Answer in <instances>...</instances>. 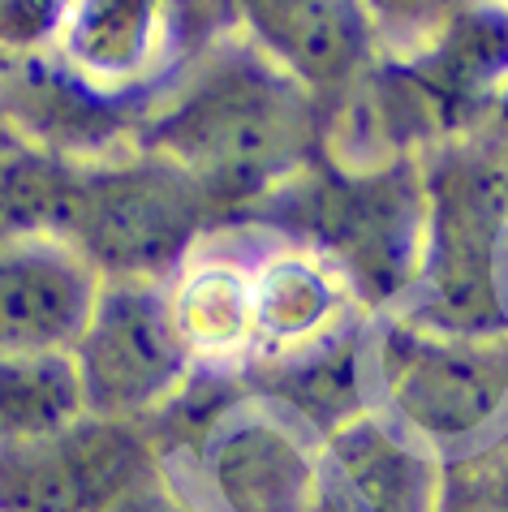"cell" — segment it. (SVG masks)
<instances>
[{
    "label": "cell",
    "mask_w": 508,
    "mask_h": 512,
    "mask_svg": "<svg viewBox=\"0 0 508 512\" xmlns=\"http://www.w3.org/2000/svg\"><path fill=\"white\" fill-rule=\"evenodd\" d=\"M272 203L276 216L267 224L319 250L362 306L388 310L418 284L427 254V181L409 164L293 177Z\"/></svg>",
    "instance_id": "cell-2"
},
{
    "label": "cell",
    "mask_w": 508,
    "mask_h": 512,
    "mask_svg": "<svg viewBox=\"0 0 508 512\" xmlns=\"http://www.w3.org/2000/svg\"><path fill=\"white\" fill-rule=\"evenodd\" d=\"M371 388L397 431L440 461L474 452L508 409V336H457L388 315L371 336Z\"/></svg>",
    "instance_id": "cell-4"
},
{
    "label": "cell",
    "mask_w": 508,
    "mask_h": 512,
    "mask_svg": "<svg viewBox=\"0 0 508 512\" xmlns=\"http://www.w3.org/2000/svg\"><path fill=\"white\" fill-rule=\"evenodd\" d=\"M500 125L508 130V87H504V95H500Z\"/></svg>",
    "instance_id": "cell-20"
},
{
    "label": "cell",
    "mask_w": 508,
    "mask_h": 512,
    "mask_svg": "<svg viewBox=\"0 0 508 512\" xmlns=\"http://www.w3.org/2000/svg\"><path fill=\"white\" fill-rule=\"evenodd\" d=\"M508 151H461L440 160L427 181V254L422 289L409 315L457 336H508L504 289Z\"/></svg>",
    "instance_id": "cell-5"
},
{
    "label": "cell",
    "mask_w": 508,
    "mask_h": 512,
    "mask_svg": "<svg viewBox=\"0 0 508 512\" xmlns=\"http://www.w3.org/2000/svg\"><path fill=\"white\" fill-rule=\"evenodd\" d=\"M87 414L147 422L194 371L164 310V284H104L74 345Z\"/></svg>",
    "instance_id": "cell-7"
},
{
    "label": "cell",
    "mask_w": 508,
    "mask_h": 512,
    "mask_svg": "<svg viewBox=\"0 0 508 512\" xmlns=\"http://www.w3.org/2000/svg\"><path fill=\"white\" fill-rule=\"evenodd\" d=\"M104 280L56 237H0V353H74Z\"/></svg>",
    "instance_id": "cell-11"
},
{
    "label": "cell",
    "mask_w": 508,
    "mask_h": 512,
    "mask_svg": "<svg viewBox=\"0 0 508 512\" xmlns=\"http://www.w3.org/2000/svg\"><path fill=\"white\" fill-rule=\"evenodd\" d=\"M358 297L319 250L289 237H263L254 250V358L242 375L306 358L349 327Z\"/></svg>",
    "instance_id": "cell-9"
},
{
    "label": "cell",
    "mask_w": 508,
    "mask_h": 512,
    "mask_svg": "<svg viewBox=\"0 0 508 512\" xmlns=\"http://www.w3.org/2000/svg\"><path fill=\"white\" fill-rule=\"evenodd\" d=\"M65 0H0V65H18L56 39Z\"/></svg>",
    "instance_id": "cell-17"
},
{
    "label": "cell",
    "mask_w": 508,
    "mask_h": 512,
    "mask_svg": "<svg viewBox=\"0 0 508 512\" xmlns=\"http://www.w3.org/2000/svg\"><path fill=\"white\" fill-rule=\"evenodd\" d=\"M160 465L147 422L87 414L48 439L0 448V512H117Z\"/></svg>",
    "instance_id": "cell-6"
},
{
    "label": "cell",
    "mask_w": 508,
    "mask_h": 512,
    "mask_svg": "<svg viewBox=\"0 0 508 512\" xmlns=\"http://www.w3.org/2000/svg\"><path fill=\"white\" fill-rule=\"evenodd\" d=\"M117 512H203V508L190 500V491H186V487H177L173 478L155 469V474H151L143 487H138Z\"/></svg>",
    "instance_id": "cell-19"
},
{
    "label": "cell",
    "mask_w": 508,
    "mask_h": 512,
    "mask_svg": "<svg viewBox=\"0 0 508 512\" xmlns=\"http://www.w3.org/2000/svg\"><path fill=\"white\" fill-rule=\"evenodd\" d=\"M457 0H362L371 31H388L397 39H435L453 18Z\"/></svg>",
    "instance_id": "cell-18"
},
{
    "label": "cell",
    "mask_w": 508,
    "mask_h": 512,
    "mask_svg": "<svg viewBox=\"0 0 508 512\" xmlns=\"http://www.w3.org/2000/svg\"><path fill=\"white\" fill-rule=\"evenodd\" d=\"M431 512H508V439L448 457Z\"/></svg>",
    "instance_id": "cell-16"
},
{
    "label": "cell",
    "mask_w": 508,
    "mask_h": 512,
    "mask_svg": "<svg viewBox=\"0 0 508 512\" xmlns=\"http://www.w3.org/2000/svg\"><path fill=\"white\" fill-rule=\"evenodd\" d=\"M173 31V0H65L56 48L91 95H121L155 74Z\"/></svg>",
    "instance_id": "cell-13"
},
{
    "label": "cell",
    "mask_w": 508,
    "mask_h": 512,
    "mask_svg": "<svg viewBox=\"0 0 508 512\" xmlns=\"http://www.w3.org/2000/svg\"><path fill=\"white\" fill-rule=\"evenodd\" d=\"M263 396H242L199 448L207 500L220 512H319V448Z\"/></svg>",
    "instance_id": "cell-8"
},
{
    "label": "cell",
    "mask_w": 508,
    "mask_h": 512,
    "mask_svg": "<svg viewBox=\"0 0 508 512\" xmlns=\"http://www.w3.org/2000/svg\"><path fill=\"white\" fill-rule=\"evenodd\" d=\"M504 289H508V254H504Z\"/></svg>",
    "instance_id": "cell-21"
},
{
    "label": "cell",
    "mask_w": 508,
    "mask_h": 512,
    "mask_svg": "<svg viewBox=\"0 0 508 512\" xmlns=\"http://www.w3.org/2000/svg\"><path fill=\"white\" fill-rule=\"evenodd\" d=\"M315 121L306 87L259 52H220L147 125V155L181 168L211 216L246 211L302 177Z\"/></svg>",
    "instance_id": "cell-1"
},
{
    "label": "cell",
    "mask_w": 508,
    "mask_h": 512,
    "mask_svg": "<svg viewBox=\"0 0 508 512\" xmlns=\"http://www.w3.org/2000/svg\"><path fill=\"white\" fill-rule=\"evenodd\" d=\"M87 418L74 353H0V448L35 444Z\"/></svg>",
    "instance_id": "cell-15"
},
{
    "label": "cell",
    "mask_w": 508,
    "mask_h": 512,
    "mask_svg": "<svg viewBox=\"0 0 508 512\" xmlns=\"http://www.w3.org/2000/svg\"><path fill=\"white\" fill-rule=\"evenodd\" d=\"M440 457L366 409L319 439V512H431Z\"/></svg>",
    "instance_id": "cell-12"
},
{
    "label": "cell",
    "mask_w": 508,
    "mask_h": 512,
    "mask_svg": "<svg viewBox=\"0 0 508 512\" xmlns=\"http://www.w3.org/2000/svg\"><path fill=\"white\" fill-rule=\"evenodd\" d=\"M254 250L246 233L199 237L164 280L168 323L199 371L242 375L254 358Z\"/></svg>",
    "instance_id": "cell-10"
},
{
    "label": "cell",
    "mask_w": 508,
    "mask_h": 512,
    "mask_svg": "<svg viewBox=\"0 0 508 512\" xmlns=\"http://www.w3.org/2000/svg\"><path fill=\"white\" fill-rule=\"evenodd\" d=\"M263 56L306 91H336L366 65L371 22L362 0H242Z\"/></svg>",
    "instance_id": "cell-14"
},
{
    "label": "cell",
    "mask_w": 508,
    "mask_h": 512,
    "mask_svg": "<svg viewBox=\"0 0 508 512\" xmlns=\"http://www.w3.org/2000/svg\"><path fill=\"white\" fill-rule=\"evenodd\" d=\"M211 211L181 168L138 160L61 168L48 237L65 241L104 284H164L207 233Z\"/></svg>",
    "instance_id": "cell-3"
}]
</instances>
